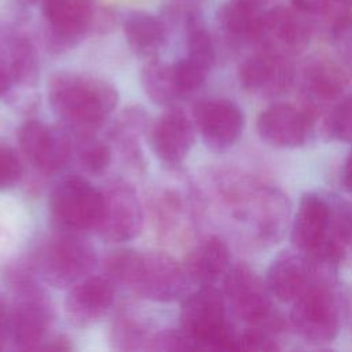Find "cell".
I'll return each mask as SVG.
<instances>
[{
    "label": "cell",
    "mask_w": 352,
    "mask_h": 352,
    "mask_svg": "<svg viewBox=\"0 0 352 352\" xmlns=\"http://www.w3.org/2000/svg\"><path fill=\"white\" fill-rule=\"evenodd\" d=\"M104 271L114 283L157 302L184 298L192 285L184 265L162 252L118 249L106 257Z\"/></svg>",
    "instance_id": "cell-1"
},
{
    "label": "cell",
    "mask_w": 352,
    "mask_h": 352,
    "mask_svg": "<svg viewBox=\"0 0 352 352\" xmlns=\"http://www.w3.org/2000/svg\"><path fill=\"white\" fill-rule=\"evenodd\" d=\"M48 100L78 138L94 135L118 103L116 87L95 76L59 72L48 81Z\"/></svg>",
    "instance_id": "cell-2"
},
{
    "label": "cell",
    "mask_w": 352,
    "mask_h": 352,
    "mask_svg": "<svg viewBox=\"0 0 352 352\" xmlns=\"http://www.w3.org/2000/svg\"><path fill=\"white\" fill-rule=\"evenodd\" d=\"M180 330L191 341L194 349H238V336L227 320L224 296L214 285L199 286L183 298Z\"/></svg>",
    "instance_id": "cell-3"
},
{
    "label": "cell",
    "mask_w": 352,
    "mask_h": 352,
    "mask_svg": "<svg viewBox=\"0 0 352 352\" xmlns=\"http://www.w3.org/2000/svg\"><path fill=\"white\" fill-rule=\"evenodd\" d=\"M95 265V248L82 234L62 230L41 246L36 264L41 279L56 289L72 287L91 275Z\"/></svg>",
    "instance_id": "cell-4"
},
{
    "label": "cell",
    "mask_w": 352,
    "mask_h": 352,
    "mask_svg": "<svg viewBox=\"0 0 352 352\" xmlns=\"http://www.w3.org/2000/svg\"><path fill=\"white\" fill-rule=\"evenodd\" d=\"M48 206L51 219L59 230L80 234L95 231L102 216V190L78 175H69L51 190Z\"/></svg>",
    "instance_id": "cell-5"
},
{
    "label": "cell",
    "mask_w": 352,
    "mask_h": 352,
    "mask_svg": "<svg viewBox=\"0 0 352 352\" xmlns=\"http://www.w3.org/2000/svg\"><path fill=\"white\" fill-rule=\"evenodd\" d=\"M330 286L331 282L314 279L292 302V323L307 341L329 342L338 334L340 308Z\"/></svg>",
    "instance_id": "cell-6"
},
{
    "label": "cell",
    "mask_w": 352,
    "mask_h": 352,
    "mask_svg": "<svg viewBox=\"0 0 352 352\" xmlns=\"http://www.w3.org/2000/svg\"><path fill=\"white\" fill-rule=\"evenodd\" d=\"M18 301L11 309V338L18 349L44 348L52 323V308L45 294L28 276H15Z\"/></svg>",
    "instance_id": "cell-7"
},
{
    "label": "cell",
    "mask_w": 352,
    "mask_h": 352,
    "mask_svg": "<svg viewBox=\"0 0 352 352\" xmlns=\"http://www.w3.org/2000/svg\"><path fill=\"white\" fill-rule=\"evenodd\" d=\"M103 208L98 235L110 243L128 242L136 238L143 228V208L138 192L125 180H114L103 190Z\"/></svg>",
    "instance_id": "cell-8"
},
{
    "label": "cell",
    "mask_w": 352,
    "mask_h": 352,
    "mask_svg": "<svg viewBox=\"0 0 352 352\" xmlns=\"http://www.w3.org/2000/svg\"><path fill=\"white\" fill-rule=\"evenodd\" d=\"M48 47L55 52L73 48L92 29L99 14L98 0H43Z\"/></svg>",
    "instance_id": "cell-9"
},
{
    "label": "cell",
    "mask_w": 352,
    "mask_h": 352,
    "mask_svg": "<svg viewBox=\"0 0 352 352\" xmlns=\"http://www.w3.org/2000/svg\"><path fill=\"white\" fill-rule=\"evenodd\" d=\"M224 296L239 319L253 326L274 322L272 294L267 283L249 265L230 267L224 276Z\"/></svg>",
    "instance_id": "cell-10"
},
{
    "label": "cell",
    "mask_w": 352,
    "mask_h": 352,
    "mask_svg": "<svg viewBox=\"0 0 352 352\" xmlns=\"http://www.w3.org/2000/svg\"><path fill=\"white\" fill-rule=\"evenodd\" d=\"M18 143L25 157L43 173L62 170L72 158L73 144L63 128L29 120L18 129Z\"/></svg>",
    "instance_id": "cell-11"
},
{
    "label": "cell",
    "mask_w": 352,
    "mask_h": 352,
    "mask_svg": "<svg viewBox=\"0 0 352 352\" xmlns=\"http://www.w3.org/2000/svg\"><path fill=\"white\" fill-rule=\"evenodd\" d=\"M192 116L205 144L214 151H223L235 144L245 126L241 107L224 98L197 102Z\"/></svg>",
    "instance_id": "cell-12"
},
{
    "label": "cell",
    "mask_w": 352,
    "mask_h": 352,
    "mask_svg": "<svg viewBox=\"0 0 352 352\" xmlns=\"http://www.w3.org/2000/svg\"><path fill=\"white\" fill-rule=\"evenodd\" d=\"M308 16L294 6H276L264 11L260 48L289 58L302 52L309 44L312 33Z\"/></svg>",
    "instance_id": "cell-13"
},
{
    "label": "cell",
    "mask_w": 352,
    "mask_h": 352,
    "mask_svg": "<svg viewBox=\"0 0 352 352\" xmlns=\"http://www.w3.org/2000/svg\"><path fill=\"white\" fill-rule=\"evenodd\" d=\"M241 85L258 96L275 98L285 94L294 80L292 58L260 48L239 67Z\"/></svg>",
    "instance_id": "cell-14"
},
{
    "label": "cell",
    "mask_w": 352,
    "mask_h": 352,
    "mask_svg": "<svg viewBox=\"0 0 352 352\" xmlns=\"http://www.w3.org/2000/svg\"><path fill=\"white\" fill-rule=\"evenodd\" d=\"M315 113L292 103L276 102L268 106L257 120L260 138L279 148H296L307 143Z\"/></svg>",
    "instance_id": "cell-15"
},
{
    "label": "cell",
    "mask_w": 352,
    "mask_h": 352,
    "mask_svg": "<svg viewBox=\"0 0 352 352\" xmlns=\"http://www.w3.org/2000/svg\"><path fill=\"white\" fill-rule=\"evenodd\" d=\"M330 221V198L318 192H305L293 220L292 242L294 248L307 257L318 254L327 242Z\"/></svg>",
    "instance_id": "cell-16"
},
{
    "label": "cell",
    "mask_w": 352,
    "mask_h": 352,
    "mask_svg": "<svg viewBox=\"0 0 352 352\" xmlns=\"http://www.w3.org/2000/svg\"><path fill=\"white\" fill-rule=\"evenodd\" d=\"M113 300L114 282L107 275H88L69 290L65 315L70 324L88 327L107 312Z\"/></svg>",
    "instance_id": "cell-17"
},
{
    "label": "cell",
    "mask_w": 352,
    "mask_h": 352,
    "mask_svg": "<svg viewBox=\"0 0 352 352\" xmlns=\"http://www.w3.org/2000/svg\"><path fill=\"white\" fill-rule=\"evenodd\" d=\"M352 78V70L338 58L316 56L307 62L302 70L301 89L314 111L318 106L337 102L344 96ZM315 113V111H314Z\"/></svg>",
    "instance_id": "cell-18"
},
{
    "label": "cell",
    "mask_w": 352,
    "mask_h": 352,
    "mask_svg": "<svg viewBox=\"0 0 352 352\" xmlns=\"http://www.w3.org/2000/svg\"><path fill=\"white\" fill-rule=\"evenodd\" d=\"M150 132L154 153L168 165L182 164L194 143L192 124L183 109L176 104L166 106Z\"/></svg>",
    "instance_id": "cell-19"
},
{
    "label": "cell",
    "mask_w": 352,
    "mask_h": 352,
    "mask_svg": "<svg viewBox=\"0 0 352 352\" xmlns=\"http://www.w3.org/2000/svg\"><path fill=\"white\" fill-rule=\"evenodd\" d=\"M312 280L314 272L307 256L290 252L272 260L265 278L271 294L283 302H293Z\"/></svg>",
    "instance_id": "cell-20"
},
{
    "label": "cell",
    "mask_w": 352,
    "mask_h": 352,
    "mask_svg": "<svg viewBox=\"0 0 352 352\" xmlns=\"http://www.w3.org/2000/svg\"><path fill=\"white\" fill-rule=\"evenodd\" d=\"M230 250L219 236H208L198 242L187 254L183 265L194 285H214L230 270Z\"/></svg>",
    "instance_id": "cell-21"
},
{
    "label": "cell",
    "mask_w": 352,
    "mask_h": 352,
    "mask_svg": "<svg viewBox=\"0 0 352 352\" xmlns=\"http://www.w3.org/2000/svg\"><path fill=\"white\" fill-rule=\"evenodd\" d=\"M122 29L129 47L140 56L154 58L166 43V26L146 11L128 12Z\"/></svg>",
    "instance_id": "cell-22"
},
{
    "label": "cell",
    "mask_w": 352,
    "mask_h": 352,
    "mask_svg": "<svg viewBox=\"0 0 352 352\" xmlns=\"http://www.w3.org/2000/svg\"><path fill=\"white\" fill-rule=\"evenodd\" d=\"M264 10L230 0L217 11V22L224 34L234 43L258 44Z\"/></svg>",
    "instance_id": "cell-23"
},
{
    "label": "cell",
    "mask_w": 352,
    "mask_h": 352,
    "mask_svg": "<svg viewBox=\"0 0 352 352\" xmlns=\"http://www.w3.org/2000/svg\"><path fill=\"white\" fill-rule=\"evenodd\" d=\"M140 81L144 94L155 104L166 107L175 104L177 99H182L173 73V65L170 63L151 59L142 69Z\"/></svg>",
    "instance_id": "cell-24"
},
{
    "label": "cell",
    "mask_w": 352,
    "mask_h": 352,
    "mask_svg": "<svg viewBox=\"0 0 352 352\" xmlns=\"http://www.w3.org/2000/svg\"><path fill=\"white\" fill-rule=\"evenodd\" d=\"M14 82L33 85L38 78V56L33 44L25 37H16L10 47V65L7 66Z\"/></svg>",
    "instance_id": "cell-25"
},
{
    "label": "cell",
    "mask_w": 352,
    "mask_h": 352,
    "mask_svg": "<svg viewBox=\"0 0 352 352\" xmlns=\"http://www.w3.org/2000/svg\"><path fill=\"white\" fill-rule=\"evenodd\" d=\"M323 129L333 140L352 142V94L334 102L324 118Z\"/></svg>",
    "instance_id": "cell-26"
},
{
    "label": "cell",
    "mask_w": 352,
    "mask_h": 352,
    "mask_svg": "<svg viewBox=\"0 0 352 352\" xmlns=\"http://www.w3.org/2000/svg\"><path fill=\"white\" fill-rule=\"evenodd\" d=\"M78 160L85 170L100 175L103 173L111 162V150L110 147L98 140L94 135L78 138Z\"/></svg>",
    "instance_id": "cell-27"
},
{
    "label": "cell",
    "mask_w": 352,
    "mask_h": 352,
    "mask_svg": "<svg viewBox=\"0 0 352 352\" xmlns=\"http://www.w3.org/2000/svg\"><path fill=\"white\" fill-rule=\"evenodd\" d=\"M151 336H147L143 326L133 320V318L124 315L120 316L113 327V342L117 349L136 351L147 349Z\"/></svg>",
    "instance_id": "cell-28"
},
{
    "label": "cell",
    "mask_w": 352,
    "mask_h": 352,
    "mask_svg": "<svg viewBox=\"0 0 352 352\" xmlns=\"http://www.w3.org/2000/svg\"><path fill=\"white\" fill-rule=\"evenodd\" d=\"M329 33L337 58L352 70V15L334 26Z\"/></svg>",
    "instance_id": "cell-29"
},
{
    "label": "cell",
    "mask_w": 352,
    "mask_h": 352,
    "mask_svg": "<svg viewBox=\"0 0 352 352\" xmlns=\"http://www.w3.org/2000/svg\"><path fill=\"white\" fill-rule=\"evenodd\" d=\"M22 176V164L16 151L0 143V190L12 187Z\"/></svg>",
    "instance_id": "cell-30"
},
{
    "label": "cell",
    "mask_w": 352,
    "mask_h": 352,
    "mask_svg": "<svg viewBox=\"0 0 352 352\" xmlns=\"http://www.w3.org/2000/svg\"><path fill=\"white\" fill-rule=\"evenodd\" d=\"M236 344H238V349H246V351L271 352V351L279 349L276 341L271 337V334L264 329H258V326H254L253 329H248L241 336H238Z\"/></svg>",
    "instance_id": "cell-31"
},
{
    "label": "cell",
    "mask_w": 352,
    "mask_h": 352,
    "mask_svg": "<svg viewBox=\"0 0 352 352\" xmlns=\"http://www.w3.org/2000/svg\"><path fill=\"white\" fill-rule=\"evenodd\" d=\"M11 338V309L0 298V351L7 348Z\"/></svg>",
    "instance_id": "cell-32"
},
{
    "label": "cell",
    "mask_w": 352,
    "mask_h": 352,
    "mask_svg": "<svg viewBox=\"0 0 352 352\" xmlns=\"http://www.w3.org/2000/svg\"><path fill=\"white\" fill-rule=\"evenodd\" d=\"M293 6L309 16H319L327 0H292Z\"/></svg>",
    "instance_id": "cell-33"
},
{
    "label": "cell",
    "mask_w": 352,
    "mask_h": 352,
    "mask_svg": "<svg viewBox=\"0 0 352 352\" xmlns=\"http://www.w3.org/2000/svg\"><path fill=\"white\" fill-rule=\"evenodd\" d=\"M199 4V0H172L169 6V11L172 14H182L184 18H187L190 14L197 12V6Z\"/></svg>",
    "instance_id": "cell-34"
},
{
    "label": "cell",
    "mask_w": 352,
    "mask_h": 352,
    "mask_svg": "<svg viewBox=\"0 0 352 352\" xmlns=\"http://www.w3.org/2000/svg\"><path fill=\"white\" fill-rule=\"evenodd\" d=\"M341 180H342L345 190L352 192V150L349 151V154L344 162L342 172H341Z\"/></svg>",
    "instance_id": "cell-35"
},
{
    "label": "cell",
    "mask_w": 352,
    "mask_h": 352,
    "mask_svg": "<svg viewBox=\"0 0 352 352\" xmlns=\"http://www.w3.org/2000/svg\"><path fill=\"white\" fill-rule=\"evenodd\" d=\"M12 82H14V80L11 77L8 67L0 63V96L4 95L10 89Z\"/></svg>",
    "instance_id": "cell-36"
},
{
    "label": "cell",
    "mask_w": 352,
    "mask_h": 352,
    "mask_svg": "<svg viewBox=\"0 0 352 352\" xmlns=\"http://www.w3.org/2000/svg\"><path fill=\"white\" fill-rule=\"evenodd\" d=\"M44 349H56V351H59V349H72V345H70L67 338H65L63 336H59L56 338H52V340L47 341L45 345H44Z\"/></svg>",
    "instance_id": "cell-37"
},
{
    "label": "cell",
    "mask_w": 352,
    "mask_h": 352,
    "mask_svg": "<svg viewBox=\"0 0 352 352\" xmlns=\"http://www.w3.org/2000/svg\"><path fill=\"white\" fill-rule=\"evenodd\" d=\"M232 1H236V3H241V4H246V6H250V7L258 8V10H264V7L271 4L274 0H232Z\"/></svg>",
    "instance_id": "cell-38"
},
{
    "label": "cell",
    "mask_w": 352,
    "mask_h": 352,
    "mask_svg": "<svg viewBox=\"0 0 352 352\" xmlns=\"http://www.w3.org/2000/svg\"><path fill=\"white\" fill-rule=\"evenodd\" d=\"M29 1H32V3H36V1H38V0H29ZM43 1V0H41Z\"/></svg>",
    "instance_id": "cell-39"
},
{
    "label": "cell",
    "mask_w": 352,
    "mask_h": 352,
    "mask_svg": "<svg viewBox=\"0 0 352 352\" xmlns=\"http://www.w3.org/2000/svg\"><path fill=\"white\" fill-rule=\"evenodd\" d=\"M348 1H352V0H348Z\"/></svg>",
    "instance_id": "cell-40"
}]
</instances>
